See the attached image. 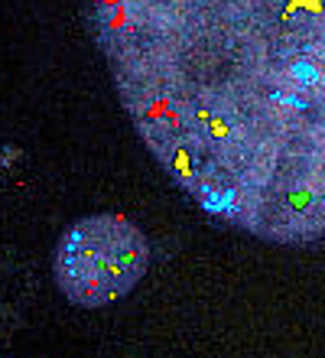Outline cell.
<instances>
[{
	"label": "cell",
	"mask_w": 325,
	"mask_h": 358,
	"mask_svg": "<svg viewBox=\"0 0 325 358\" xmlns=\"http://www.w3.org/2000/svg\"><path fill=\"white\" fill-rule=\"evenodd\" d=\"M114 98L215 225L325 255V0H88Z\"/></svg>",
	"instance_id": "1"
},
{
	"label": "cell",
	"mask_w": 325,
	"mask_h": 358,
	"mask_svg": "<svg viewBox=\"0 0 325 358\" xmlns=\"http://www.w3.org/2000/svg\"><path fill=\"white\" fill-rule=\"evenodd\" d=\"M153 261L147 231L121 212H92L62 228L52 280L75 310H108L137 290Z\"/></svg>",
	"instance_id": "2"
}]
</instances>
